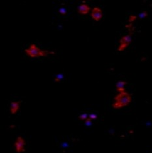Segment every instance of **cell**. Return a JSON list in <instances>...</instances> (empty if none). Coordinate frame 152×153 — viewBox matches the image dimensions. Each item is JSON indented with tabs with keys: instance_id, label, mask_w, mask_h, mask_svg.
Masks as SVG:
<instances>
[{
	"instance_id": "8992f818",
	"label": "cell",
	"mask_w": 152,
	"mask_h": 153,
	"mask_svg": "<svg viewBox=\"0 0 152 153\" xmlns=\"http://www.w3.org/2000/svg\"><path fill=\"white\" fill-rule=\"evenodd\" d=\"M20 104L19 102H12L11 104V108H10V111L11 114H15L17 113V111H18L20 109Z\"/></svg>"
},
{
	"instance_id": "6da1fadb",
	"label": "cell",
	"mask_w": 152,
	"mask_h": 153,
	"mask_svg": "<svg viewBox=\"0 0 152 153\" xmlns=\"http://www.w3.org/2000/svg\"><path fill=\"white\" fill-rule=\"evenodd\" d=\"M28 56L35 58V57H46L49 56L50 54H55L54 51H50L48 50H42L37 47V46L35 44H31L28 48L24 50Z\"/></svg>"
},
{
	"instance_id": "30bf717a",
	"label": "cell",
	"mask_w": 152,
	"mask_h": 153,
	"mask_svg": "<svg viewBox=\"0 0 152 153\" xmlns=\"http://www.w3.org/2000/svg\"><path fill=\"white\" fill-rule=\"evenodd\" d=\"M89 118H90V119H91L92 120V119L93 120V119H96V118H97V115H95L94 114H93V115H90Z\"/></svg>"
},
{
	"instance_id": "4fadbf2b",
	"label": "cell",
	"mask_w": 152,
	"mask_h": 153,
	"mask_svg": "<svg viewBox=\"0 0 152 153\" xmlns=\"http://www.w3.org/2000/svg\"><path fill=\"white\" fill-rule=\"evenodd\" d=\"M57 78H59L60 80H61V79L63 78V75H61V74H58V75H57Z\"/></svg>"
},
{
	"instance_id": "ba28073f",
	"label": "cell",
	"mask_w": 152,
	"mask_h": 153,
	"mask_svg": "<svg viewBox=\"0 0 152 153\" xmlns=\"http://www.w3.org/2000/svg\"><path fill=\"white\" fill-rule=\"evenodd\" d=\"M78 119L82 121H86L87 119V114H84L83 115H80V116H78Z\"/></svg>"
},
{
	"instance_id": "7c38bea8",
	"label": "cell",
	"mask_w": 152,
	"mask_h": 153,
	"mask_svg": "<svg viewBox=\"0 0 152 153\" xmlns=\"http://www.w3.org/2000/svg\"><path fill=\"white\" fill-rule=\"evenodd\" d=\"M130 20H129V21H133V20H135L136 18V16H131V17H130Z\"/></svg>"
},
{
	"instance_id": "7a4b0ae2",
	"label": "cell",
	"mask_w": 152,
	"mask_h": 153,
	"mask_svg": "<svg viewBox=\"0 0 152 153\" xmlns=\"http://www.w3.org/2000/svg\"><path fill=\"white\" fill-rule=\"evenodd\" d=\"M114 99L115 103L113 104V108L118 109L128 105L131 101V97L127 92L124 91L116 95Z\"/></svg>"
},
{
	"instance_id": "277c9868",
	"label": "cell",
	"mask_w": 152,
	"mask_h": 153,
	"mask_svg": "<svg viewBox=\"0 0 152 153\" xmlns=\"http://www.w3.org/2000/svg\"><path fill=\"white\" fill-rule=\"evenodd\" d=\"M103 11L100 8L98 7H95L92 9V11L91 13V16L92 18L95 20L96 22H98L100 20L102 17H103Z\"/></svg>"
},
{
	"instance_id": "5b68a950",
	"label": "cell",
	"mask_w": 152,
	"mask_h": 153,
	"mask_svg": "<svg viewBox=\"0 0 152 153\" xmlns=\"http://www.w3.org/2000/svg\"><path fill=\"white\" fill-rule=\"evenodd\" d=\"M91 7L89 5L83 4L80 5L78 8V13L80 14H87L89 13Z\"/></svg>"
},
{
	"instance_id": "3957f363",
	"label": "cell",
	"mask_w": 152,
	"mask_h": 153,
	"mask_svg": "<svg viewBox=\"0 0 152 153\" xmlns=\"http://www.w3.org/2000/svg\"><path fill=\"white\" fill-rule=\"evenodd\" d=\"M26 145V140L21 136H18L14 143V147L15 151L17 153H21L26 151L25 146Z\"/></svg>"
},
{
	"instance_id": "5bb4252c",
	"label": "cell",
	"mask_w": 152,
	"mask_h": 153,
	"mask_svg": "<svg viewBox=\"0 0 152 153\" xmlns=\"http://www.w3.org/2000/svg\"><path fill=\"white\" fill-rule=\"evenodd\" d=\"M54 80H55V82H59L60 81V80L59 78H55L54 79Z\"/></svg>"
},
{
	"instance_id": "52a82bcc",
	"label": "cell",
	"mask_w": 152,
	"mask_h": 153,
	"mask_svg": "<svg viewBox=\"0 0 152 153\" xmlns=\"http://www.w3.org/2000/svg\"><path fill=\"white\" fill-rule=\"evenodd\" d=\"M131 40V37L130 35H126L123 37L120 40V43L121 44H129L130 43Z\"/></svg>"
},
{
	"instance_id": "9a60e30c",
	"label": "cell",
	"mask_w": 152,
	"mask_h": 153,
	"mask_svg": "<svg viewBox=\"0 0 152 153\" xmlns=\"http://www.w3.org/2000/svg\"><path fill=\"white\" fill-rule=\"evenodd\" d=\"M9 128H15V125H11L10 126H9Z\"/></svg>"
},
{
	"instance_id": "8fae6325",
	"label": "cell",
	"mask_w": 152,
	"mask_h": 153,
	"mask_svg": "<svg viewBox=\"0 0 152 153\" xmlns=\"http://www.w3.org/2000/svg\"><path fill=\"white\" fill-rule=\"evenodd\" d=\"M92 122V119H90V118H87V119L85 121V123L86 124H89V123H91Z\"/></svg>"
},
{
	"instance_id": "9c48e42d",
	"label": "cell",
	"mask_w": 152,
	"mask_h": 153,
	"mask_svg": "<svg viewBox=\"0 0 152 153\" xmlns=\"http://www.w3.org/2000/svg\"><path fill=\"white\" fill-rule=\"evenodd\" d=\"M59 12L60 13V14H63V15H64V14H66V13H67L66 9H65V8H60V11H59Z\"/></svg>"
}]
</instances>
